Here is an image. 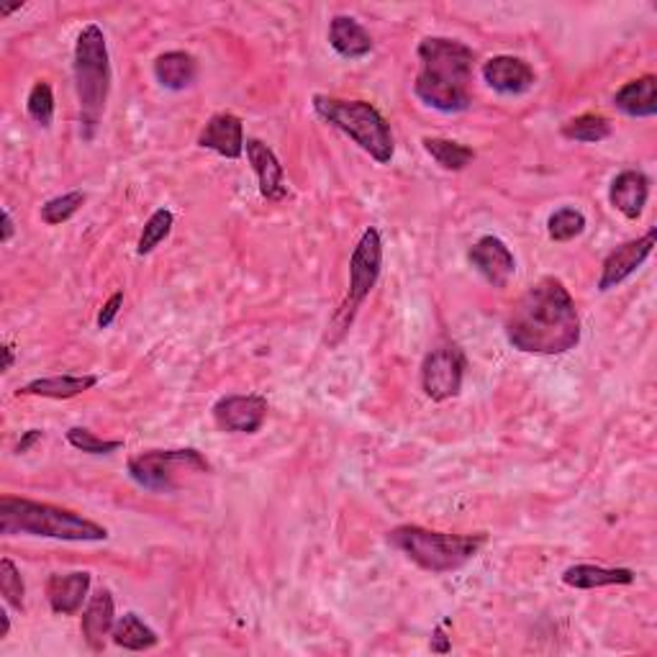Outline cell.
Instances as JSON below:
<instances>
[{"label":"cell","mask_w":657,"mask_h":657,"mask_svg":"<svg viewBox=\"0 0 657 657\" xmlns=\"http://www.w3.org/2000/svg\"><path fill=\"white\" fill-rule=\"evenodd\" d=\"M509 345L526 355H565L580 342V316L570 290L542 278L524 290L506 319Z\"/></svg>","instance_id":"cell-1"},{"label":"cell","mask_w":657,"mask_h":657,"mask_svg":"<svg viewBox=\"0 0 657 657\" xmlns=\"http://www.w3.org/2000/svg\"><path fill=\"white\" fill-rule=\"evenodd\" d=\"M419 75L414 93L424 105L442 113H463L472 103L476 52L447 36H426L419 44Z\"/></svg>","instance_id":"cell-2"},{"label":"cell","mask_w":657,"mask_h":657,"mask_svg":"<svg viewBox=\"0 0 657 657\" xmlns=\"http://www.w3.org/2000/svg\"><path fill=\"white\" fill-rule=\"evenodd\" d=\"M0 534H29V537H47L59 542H105L109 530L98 522H90L78 511L52 506V503L16 499L3 495L0 499Z\"/></svg>","instance_id":"cell-3"},{"label":"cell","mask_w":657,"mask_h":657,"mask_svg":"<svg viewBox=\"0 0 657 657\" xmlns=\"http://www.w3.org/2000/svg\"><path fill=\"white\" fill-rule=\"evenodd\" d=\"M73 75L80 105V134L86 142H93L111 93L109 44H105V34L98 24H88L78 34L73 55Z\"/></svg>","instance_id":"cell-4"},{"label":"cell","mask_w":657,"mask_h":657,"mask_svg":"<svg viewBox=\"0 0 657 657\" xmlns=\"http://www.w3.org/2000/svg\"><path fill=\"white\" fill-rule=\"evenodd\" d=\"M486 539V534H447L416 524H403L388 532V542L396 549H401L411 563L434 576L460 570L480 553Z\"/></svg>","instance_id":"cell-5"},{"label":"cell","mask_w":657,"mask_h":657,"mask_svg":"<svg viewBox=\"0 0 657 657\" xmlns=\"http://www.w3.org/2000/svg\"><path fill=\"white\" fill-rule=\"evenodd\" d=\"M313 113L324 124L339 129L347 134L357 147L376 159L380 165H388L396 155L393 132L383 113L368 101H347V98L334 96H313Z\"/></svg>","instance_id":"cell-6"},{"label":"cell","mask_w":657,"mask_h":657,"mask_svg":"<svg viewBox=\"0 0 657 657\" xmlns=\"http://www.w3.org/2000/svg\"><path fill=\"white\" fill-rule=\"evenodd\" d=\"M380 272H383V240H380V232L376 226L365 229L360 242L349 257V290L345 303L339 305V311L334 313L332 328L334 339L332 345H337L342 334L353 326L355 313L365 303V298L370 296V290L378 286Z\"/></svg>","instance_id":"cell-7"},{"label":"cell","mask_w":657,"mask_h":657,"mask_svg":"<svg viewBox=\"0 0 657 657\" xmlns=\"http://www.w3.org/2000/svg\"><path fill=\"white\" fill-rule=\"evenodd\" d=\"M126 470L129 478L144 491L172 493L178 488V472H209L211 465L193 447L149 449V453L134 455Z\"/></svg>","instance_id":"cell-8"},{"label":"cell","mask_w":657,"mask_h":657,"mask_svg":"<svg viewBox=\"0 0 657 657\" xmlns=\"http://www.w3.org/2000/svg\"><path fill=\"white\" fill-rule=\"evenodd\" d=\"M465 370H468V357L463 347L447 345L434 347L422 365V388L432 401H449L463 391Z\"/></svg>","instance_id":"cell-9"},{"label":"cell","mask_w":657,"mask_h":657,"mask_svg":"<svg viewBox=\"0 0 657 657\" xmlns=\"http://www.w3.org/2000/svg\"><path fill=\"white\" fill-rule=\"evenodd\" d=\"M267 399L257 393L249 396H224L213 403L211 414L213 422L221 432H232V434H257L263 430L265 419H267Z\"/></svg>","instance_id":"cell-10"},{"label":"cell","mask_w":657,"mask_h":657,"mask_svg":"<svg viewBox=\"0 0 657 657\" xmlns=\"http://www.w3.org/2000/svg\"><path fill=\"white\" fill-rule=\"evenodd\" d=\"M655 244H657V229H649L645 236H639V240L619 244V247L611 252L601 265V275H599L601 293H609V290L622 286L626 278H632V275L647 263V257L653 255Z\"/></svg>","instance_id":"cell-11"},{"label":"cell","mask_w":657,"mask_h":657,"mask_svg":"<svg viewBox=\"0 0 657 657\" xmlns=\"http://www.w3.org/2000/svg\"><path fill=\"white\" fill-rule=\"evenodd\" d=\"M468 259L493 288H506L509 280L514 278L516 272L514 252L506 247V242L493 234L480 236V240L470 247Z\"/></svg>","instance_id":"cell-12"},{"label":"cell","mask_w":657,"mask_h":657,"mask_svg":"<svg viewBox=\"0 0 657 657\" xmlns=\"http://www.w3.org/2000/svg\"><path fill=\"white\" fill-rule=\"evenodd\" d=\"M480 73H483L488 88H493L501 96H522L537 82V75H534L530 63L509 55L491 57Z\"/></svg>","instance_id":"cell-13"},{"label":"cell","mask_w":657,"mask_h":657,"mask_svg":"<svg viewBox=\"0 0 657 657\" xmlns=\"http://www.w3.org/2000/svg\"><path fill=\"white\" fill-rule=\"evenodd\" d=\"M198 147L216 152L226 159H240L244 155V124L236 113L221 111L205 121L203 132L198 134Z\"/></svg>","instance_id":"cell-14"},{"label":"cell","mask_w":657,"mask_h":657,"mask_svg":"<svg viewBox=\"0 0 657 657\" xmlns=\"http://www.w3.org/2000/svg\"><path fill=\"white\" fill-rule=\"evenodd\" d=\"M244 149H247V159L257 175L259 196L267 198V201H282V198L288 196V188L286 175H282V165L280 159L275 157V152L259 140H247L244 142Z\"/></svg>","instance_id":"cell-15"},{"label":"cell","mask_w":657,"mask_h":657,"mask_svg":"<svg viewBox=\"0 0 657 657\" xmlns=\"http://www.w3.org/2000/svg\"><path fill=\"white\" fill-rule=\"evenodd\" d=\"M113 626H116V603H113L109 588H101L90 595L88 606L82 611V637H86L88 647L101 653L105 639L113 634Z\"/></svg>","instance_id":"cell-16"},{"label":"cell","mask_w":657,"mask_h":657,"mask_svg":"<svg viewBox=\"0 0 657 657\" xmlns=\"http://www.w3.org/2000/svg\"><path fill=\"white\" fill-rule=\"evenodd\" d=\"M90 591V572L75 570V572H55L47 580V601L55 614L73 616L82 609Z\"/></svg>","instance_id":"cell-17"},{"label":"cell","mask_w":657,"mask_h":657,"mask_svg":"<svg viewBox=\"0 0 657 657\" xmlns=\"http://www.w3.org/2000/svg\"><path fill=\"white\" fill-rule=\"evenodd\" d=\"M649 198V178L642 170H622L611 180L609 201L626 219H639Z\"/></svg>","instance_id":"cell-18"},{"label":"cell","mask_w":657,"mask_h":657,"mask_svg":"<svg viewBox=\"0 0 657 657\" xmlns=\"http://www.w3.org/2000/svg\"><path fill=\"white\" fill-rule=\"evenodd\" d=\"M328 47L345 59H363L372 52V36L353 16H334L328 24Z\"/></svg>","instance_id":"cell-19"},{"label":"cell","mask_w":657,"mask_h":657,"mask_svg":"<svg viewBox=\"0 0 657 657\" xmlns=\"http://www.w3.org/2000/svg\"><path fill=\"white\" fill-rule=\"evenodd\" d=\"M614 105L624 116L653 119L657 113V80L655 75H642L637 80L624 82L616 90Z\"/></svg>","instance_id":"cell-20"},{"label":"cell","mask_w":657,"mask_h":657,"mask_svg":"<svg viewBox=\"0 0 657 657\" xmlns=\"http://www.w3.org/2000/svg\"><path fill=\"white\" fill-rule=\"evenodd\" d=\"M632 568H603V565H572L563 572V583L578 591H593L603 586H632L634 583Z\"/></svg>","instance_id":"cell-21"},{"label":"cell","mask_w":657,"mask_h":657,"mask_svg":"<svg viewBox=\"0 0 657 657\" xmlns=\"http://www.w3.org/2000/svg\"><path fill=\"white\" fill-rule=\"evenodd\" d=\"M96 386H98V376H52V378H36L24 388H19V396H42V399L67 401V399H75V396H82Z\"/></svg>","instance_id":"cell-22"},{"label":"cell","mask_w":657,"mask_h":657,"mask_svg":"<svg viewBox=\"0 0 657 657\" xmlns=\"http://www.w3.org/2000/svg\"><path fill=\"white\" fill-rule=\"evenodd\" d=\"M155 78L167 90H186L198 78V63L188 52H165L155 59Z\"/></svg>","instance_id":"cell-23"},{"label":"cell","mask_w":657,"mask_h":657,"mask_svg":"<svg viewBox=\"0 0 657 657\" xmlns=\"http://www.w3.org/2000/svg\"><path fill=\"white\" fill-rule=\"evenodd\" d=\"M111 639H113V645L132 649V653H144V649L157 647V642H159L157 632L152 630L149 624H144L140 614H134V611H129V614L116 619V626H113Z\"/></svg>","instance_id":"cell-24"},{"label":"cell","mask_w":657,"mask_h":657,"mask_svg":"<svg viewBox=\"0 0 657 657\" xmlns=\"http://www.w3.org/2000/svg\"><path fill=\"white\" fill-rule=\"evenodd\" d=\"M422 144L426 155H430L442 170L460 172L472 163V159H476V152L470 147H465V144L453 140H442V136H424Z\"/></svg>","instance_id":"cell-25"},{"label":"cell","mask_w":657,"mask_h":657,"mask_svg":"<svg viewBox=\"0 0 657 657\" xmlns=\"http://www.w3.org/2000/svg\"><path fill=\"white\" fill-rule=\"evenodd\" d=\"M560 134L570 142L599 144L611 136V121L601 116V113H583V116L565 121Z\"/></svg>","instance_id":"cell-26"},{"label":"cell","mask_w":657,"mask_h":657,"mask_svg":"<svg viewBox=\"0 0 657 657\" xmlns=\"http://www.w3.org/2000/svg\"><path fill=\"white\" fill-rule=\"evenodd\" d=\"M172 224H175V216L170 209H157L155 213H152V216L147 219V224H144V229H142L140 244H136V255L147 257L149 252H155L157 244L165 242L167 236H170Z\"/></svg>","instance_id":"cell-27"},{"label":"cell","mask_w":657,"mask_h":657,"mask_svg":"<svg viewBox=\"0 0 657 657\" xmlns=\"http://www.w3.org/2000/svg\"><path fill=\"white\" fill-rule=\"evenodd\" d=\"M86 201H88V196L82 193V190H70V193L52 198V201L42 205V221L49 226L65 224V221H70L75 213L86 205Z\"/></svg>","instance_id":"cell-28"},{"label":"cell","mask_w":657,"mask_h":657,"mask_svg":"<svg viewBox=\"0 0 657 657\" xmlns=\"http://www.w3.org/2000/svg\"><path fill=\"white\" fill-rule=\"evenodd\" d=\"M586 232V216L578 209H557L547 219V234L553 242H570Z\"/></svg>","instance_id":"cell-29"},{"label":"cell","mask_w":657,"mask_h":657,"mask_svg":"<svg viewBox=\"0 0 657 657\" xmlns=\"http://www.w3.org/2000/svg\"><path fill=\"white\" fill-rule=\"evenodd\" d=\"M26 111H29V116H32L34 124H40L42 129L52 126V119H55V93H52L49 82H44V80L36 82V86L32 88V93H29Z\"/></svg>","instance_id":"cell-30"},{"label":"cell","mask_w":657,"mask_h":657,"mask_svg":"<svg viewBox=\"0 0 657 657\" xmlns=\"http://www.w3.org/2000/svg\"><path fill=\"white\" fill-rule=\"evenodd\" d=\"M67 442L86 455H111L124 447V442L121 439H103L98 437L96 432L86 430V426H73V430L67 432Z\"/></svg>","instance_id":"cell-31"},{"label":"cell","mask_w":657,"mask_h":657,"mask_svg":"<svg viewBox=\"0 0 657 657\" xmlns=\"http://www.w3.org/2000/svg\"><path fill=\"white\" fill-rule=\"evenodd\" d=\"M0 593H3V599L9 606L24 611V595H26V586H24V578H21V572L13 560L9 557H3L0 560Z\"/></svg>","instance_id":"cell-32"},{"label":"cell","mask_w":657,"mask_h":657,"mask_svg":"<svg viewBox=\"0 0 657 657\" xmlns=\"http://www.w3.org/2000/svg\"><path fill=\"white\" fill-rule=\"evenodd\" d=\"M121 305H124V293H121V290H116V293H113L109 298V301L103 303L101 313H98V328H109L113 324V321H116Z\"/></svg>","instance_id":"cell-33"},{"label":"cell","mask_w":657,"mask_h":657,"mask_svg":"<svg viewBox=\"0 0 657 657\" xmlns=\"http://www.w3.org/2000/svg\"><path fill=\"white\" fill-rule=\"evenodd\" d=\"M449 649H453V642H449V637L445 634V626H437V630H434V637H432V653L445 655V653H449Z\"/></svg>","instance_id":"cell-34"},{"label":"cell","mask_w":657,"mask_h":657,"mask_svg":"<svg viewBox=\"0 0 657 657\" xmlns=\"http://www.w3.org/2000/svg\"><path fill=\"white\" fill-rule=\"evenodd\" d=\"M40 439H44V432L42 430H32V432H26L24 437H21V442L16 445V453L19 455H24V453H29V449H32L36 442Z\"/></svg>","instance_id":"cell-35"},{"label":"cell","mask_w":657,"mask_h":657,"mask_svg":"<svg viewBox=\"0 0 657 657\" xmlns=\"http://www.w3.org/2000/svg\"><path fill=\"white\" fill-rule=\"evenodd\" d=\"M3 234H0V242L3 244H9L11 242V236H13V219H11V213L9 211H3Z\"/></svg>","instance_id":"cell-36"},{"label":"cell","mask_w":657,"mask_h":657,"mask_svg":"<svg viewBox=\"0 0 657 657\" xmlns=\"http://www.w3.org/2000/svg\"><path fill=\"white\" fill-rule=\"evenodd\" d=\"M0 624H3V630H0V639H5V637H9V632H11V616H9V611H5V609H0Z\"/></svg>","instance_id":"cell-37"},{"label":"cell","mask_w":657,"mask_h":657,"mask_svg":"<svg viewBox=\"0 0 657 657\" xmlns=\"http://www.w3.org/2000/svg\"><path fill=\"white\" fill-rule=\"evenodd\" d=\"M3 357H5V360H3V372H9L13 368V360H16V357H13V347L11 345L3 347Z\"/></svg>","instance_id":"cell-38"},{"label":"cell","mask_w":657,"mask_h":657,"mask_svg":"<svg viewBox=\"0 0 657 657\" xmlns=\"http://www.w3.org/2000/svg\"><path fill=\"white\" fill-rule=\"evenodd\" d=\"M13 11H21V3H16V5H3V9H0V16H11Z\"/></svg>","instance_id":"cell-39"}]
</instances>
